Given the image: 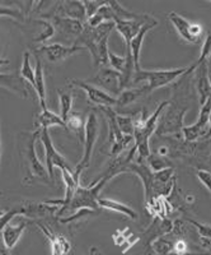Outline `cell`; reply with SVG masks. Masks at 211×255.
I'll return each mask as SVG.
<instances>
[{
    "instance_id": "28",
    "label": "cell",
    "mask_w": 211,
    "mask_h": 255,
    "mask_svg": "<svg viewBox=\"0 0 211 255\" xmlns=\"http://www.w3.org/2000/svg\"><path fill=\"white\" fill-rule=\"evenodd\" d=\"M210 56H211V31H209L205 41L203 42V46H201V52H200L199 59L196 60V63H194L191 67L188 68V69H190V72H192V70L196 69V67L197 65H200V64L208 63V60L210 59Z\"/></svg>"
},
{
    "instance_id": "41",
    "label": "cell",
    "mask_w": 211,
    "mask_h": 255,
    "mask_svg": "<svg viewBox=\"0 0 211 255\" xmlns=\"http://www.w3.org/2000/svg\"><path fill=\"white\" fill-rule=\"evenodd\" d=\"M209 77H210V83H211V76H209Z\"/></svg>"
},
{
    "instance_id": "27",
    "label": "cell",
    "mask_w": 211,
    "mask_h": 255,
    "mask_svg": "<svg viewBox=\"0 0 211 255\" xmlns=\"http://www.w3.org/2000/svg\"><path fill=\"white\" fill-rule=\"evenodd\" d=\"M84 127H85V122L80 114H70L67 120V128L71 129L76 135H79L80 139H84Z\"/></svg>"
},
{
    "instance_id": "9",
    "label": "cell",
    "mask_w": 211,
    "mask_h": 255,
    "mask_svg": "<svg viewBox=\"0 0 211 255\" xmlns=\"http://www.w3.org/2000/svg\"><path fill=\"white\" fill-rule=\"evenodd\" d=\"M72 86L81 88L85 92L88 100L92 104L98 105L99 108H112L115 105H117V99L115 96H111L110 93L104 92L101 88L96 87L94 84L88 83V82L79 81V79H72Z\"/></svg>"
},
{
    "instance_id": "19",
    "label": "cell",
    "mask_w": 211,
    "mask_h": 255,
    "mask_svg": "<svg viewBox=\"0 0 211 255\" xmlns=\"http://www.w3.org/2000/svg\"><path fill=\"white\" fill-rule=\"evenodd\" d=\"M27 227L26 221H22L18 225H12V222H9L5 227H4L1 236H3L4 244L6 245L9 250L13 249L18 244L19 239L23 235L24 230Z\"/></svg>"
},
{
    "instance_id": "39",
    "label": "cell",
    "mask_w": 211,
    "mask_h": 255,
    "mask_svg": "<svg viewBox=\"0 0 211 255\" xmlns=\"http://www.w3.org/2000/svg\"><path fill=\"white\" fill-rule=\"evenodd\" d=\"M3 215H4V211H3V209H0V217H1Z\"/></svg>"
},
{
    "instance_id": "12",
    "label": "cell",
    "mask_w": 211,
    "mask_h": 255,
    "mask_svg": "<svg viewBox=\"0 0 211 255\" xmlns=\"http://www.w3.org/2000/svg\"><path fill=\"white\" fill-rule=\"evenodd\" d=\"M83 50H85V47H83L81 45L65 46V45L61 44H51L44 45V46L40 49V51L44 52L51 63H59V61L65 60V59H68L69 56L74 55L75 52L83 51Z\"/></svg>"
},
{
    "instance_id": "40",
    "label": "cell",
    "mask_w": 211,
    "mask_h": 255,
    "mask_svg": "<svg viewBox=\"0 0 211 255\" xmlns=\"http://www.w3.org/2000/svg\"><path fill=\"white\" fill-rule=\"evenodd\" d=\"M0 157H1V140H0Z\"/></svg>"
},
{
    "instance_id": "4",
    "label": "cell",
    "mask_w": 211,
    "mask_h": 255,
    "mask_svg": "<svg viewBox=\"0 0 211 255\" xmlns=\"http://www.w3.org/2000/svg\"><path fill=\"white\" fill-rule=\"evenodd\" d=\"M188 72V68H178V69H163V70H144L140 69L134 73L133 82L140 83L144 82L147 87V92L162 88L164 86L171 84L185 73Z\"/></svg>"
},
{
    "instance_id": "18",
    "label": "cell",
    "mask_w": 211,
    "mask_h": 255,
    "mask_svg": "<svg viewBox=\"0 0 211 255\" xmlns=\"http://www.w3.org/2000/svg\"><path fill=\"white\" fill-rule=\"evenodd\" d=\"M52 19L55 22V28L58 27V29L63 33H67L70 36H79L83 33L84 31V23L80 20L76 19H70V18H64V17H58V15H52Z\"/></svg>"
},
{
    "instance_id": "8",
    "label": "cell",
    "mask_w": 211,
    "mask_h": 255,
    "mask_svg": "<svg viewBox=\"0 0 211 255\" xmlns=\"http://www.w3.org/2000/svg\"><path fill=\"white\" fill-rule=\"evenodd\" d=\"M96 87L101 88L104 92L110 93L111 96L120 95L122 92V82L121 73L116 72L111 67L99 68L98 73L93 79H90Z\"/></svg>"
},
{
    "instance_id": "13",
    "label": "cell",
    "mask_w": 211,
    "mask_h": 255,
    "mask_svg": "<svg viewBox=\"0 0 211 255\" xmlns=\"http://www.w3.org/2000/svg\"><path fill=\"white\" fill-rule=\"evenodd\" d=\"M158 19L154 18L153 15H150V18L142 24L141 28L139 29L138 32V35L133 38L130 44V51H131V55H133V60H134V65H135V72L141 69L140 67V51H141V47H142V42H144V37L146 36V33L150 31L151 28H154L155 26H158Z\"/></svg>"
},
{
    "instance_id": "23",
    "label": "cell",
    "mask_w": 211,
    "mask_h": 255,
    "mask_svg": "<svg viewBox=\"0 0 211 255\" xmlns=\"http://www.w3.org/2000/svg\"><path fill=\"white\" fill-rule=\"evenodd\" d=\"M115 12H113V9L111 8L110 3L107 1V3L104 4V5H102L101 8L87 20V24L89 27H93V28H94V27L99 26V24L108 23V22H115Z\"/></svg>"
},
{
    "instance_id": "6",
    "label": "cell",
    "mask_w": 211,
    "mask_h": 255,
    "mask_svg": "<svg viewBox=\"0 0 211 255\" xmlns=\"http://www.w3.org/2000/svg\"><path fill=\"white\" fill-rule=\"evenodd\" d=\"M40 140L44 144L45 149V159H46V168L49 172V177L54 176V167H58L61 170H68L70 172H74V168L69 165L67 159L59 153V151L52 143L51 136L49 134V129H42L40 131Z\"/></svg>"
},
{
    "instance_id": "37",
    "label": "cell",
    "mask_w": 211,
    "mask_h": 255,
    "mask_svg": "<svg viewBox=\"0 0 211 255\" xmlns=\"http://www.w3.org/2000/svg\"><path fill=\"white\" fill-rule=\"evenodd\" d=\"M89 255H102V254L99 253L98 249H96V248H92V249H90Z\"/></svg>"
},
{
    "instance_id": "3",
    "label": "cell",
    "mask_w": 211,
    "mask_h": 255,
    "mask_svg": "<svg viewBox=\"0 0 211 255\" xmlns=\"http://www.w3.org/2000/svg\"><path fill=\"white\" fill-rule=\"evenodd\" d=\"M169 101H163L156 108V110L149 116L147 119H142L141 122L135 123V131H134V139L136 143V153L139 154V158L146 159L150 156V148H149V139L153 135L158 127V119L163 113L165 106H168Z\"/></svg>"
},
{
    "instance_id": "21",
    "label": "cell",
    "mask_w": 211,
    "mask_h": 255,
    "mask_svg": "<svg viewBox=\"0 0 211 255\" xmlns=\"http://www.w3.org/2000/svg\"><path fill=\"white\" fill-rule=\"evenodd\" d=\"M35 79L36 86L35 90L37 92L38 102H40L41 110H47L46 106V87H45V73L42 68V63L38 58H36V68H35Z\"/></svg>"
},
{
    "instance_id": "15",
    "label": "cell",
    "mask_w": 211,
    "mask_h": 255,
    "mask_svg": "<svg viewBox=\"0 0 211 255\" xmlns=\"http://www.w3.org/2000/svg\"><path fill=\"white\" fill-rule=\"evenodd\" d=\"M56 10H58V13L55 15H58V17L87 22V14H85L83 1H64V3H60L56 6Z\"/></svg>"
},
{
    "instance_id": "14",
    "label": "cell",
    "mask_w": 211,
    "mask_h": 255,
    "mask_svg": "<svg viewBox=\"0 0 211 255\" xmlns=\"http://www.w3.org/2000/svg\"><path fill=\"white\" fill-rule=\"evenodd\" d=\"M37 227L44 232L47 240L51 245V255H68L70 250V243L63 235L54 234L49 227L44 226L42 223L37 222Z\"/></svg>"
},
{
    "instance_id": "34",
    "label": "cell",
    "mask_w": 211,
    "mask_h": 255,
    "mask_svg": "<svg viewBox=\"0 0 211 255\" xmlns=\"http://www.w3.org/2000/svg\"><path fill=\"white\" fill-rule=\"evenodd\" d=\"M196 175L197 179L201 181V184L208 189V191L211 194V172L208 170H197Z\"/></svg>"
},
{
    "instance_id": "31",
    "label": "cell",
    "mask_w": 211,
    "mask_h": 255,
    "mask_svg": "<svg viewBox=\"0 0 211 255\" xmlns=\"http://www.w3.org/2000/svg\"><path fill=\"white\" fill-rule=\"evenodd\" d=\"M37 22L41 24H44V26L46 27V29H45V31L42 32V33H41L37 38H36L35 42H46L49 38H51L52 36L55 35V31H56L55 26H54L51 22H49V20L40 19V20H37Z\"/></svg>"
},
{
    "instance_id": "22",
    "label": "cell",
    "mask_w": 211,
    "mask_h": 255,
    "mask_svg": "<svg viewBox=\"0 0 211 255\" xmlns=\"http://www.w3.org/2000/svg\"><path fill=\"white\" fill-rule=\"evenodd\" d=\"M36 127H37L36 130L41 131L42 129H49V128L51 127L67 128V124L64 123V120L61 119L60 115L52 113V111H50L49 109H47V110L41 111L40 115L37 116V119H36Z\"/></svg>"
},
{
    "instance_id": "25",
    "label": "cell",
    "mask_w": 211,
    "mask_h": 255,
    "mask_svg": "<svg viewBox=\"0 0 211 255\" xmlns=\"http://www.w3.org/2000/svg\"><path fill=\"white\" fill-rule=\"evenodd\" d=\"M20 78L23 79V81L28 82V83L35 88V69H33L32 64H31V54H29L28 51L24 52L23 63H22V68H20Z\"/></svg>"
},
{
    "instance_id": "35",
    "label": "cell",
    "mask_w": 211,
    "mask_h": 255,
    "mask_svg": "<svg viewBox=\"0 0 211 255\" xmlns=\"http://www.w3.org/2000/svg\"><path fill=\"white\" fill-rule=\"evenodd\" d=\"M190 222L194 225L195 227L197 229V231H199L200 236L204 239H211V226H209V225H205V223H201V222H197V221H194V220H190Z\"/></svg>"
},
{
    "instance_id": "7",
    "label": "cell",
    "mask_w": 211,
    "mask_h": 255,
    "mask_svg": "<svg viewBox=\"0 0 211 255\" xmlns=\"http://www.w3.org/2000/svg\"><path fill=\"white\" fill-rule=\"evenodd\" d=\"M37 134H40V131L36 130L32 135H29V139L24 143L23 149L20 151V156L23 158L24 165L27 167V171L31 177H40V179H47V168L46 166L42 165L40 159H38L37 153H36V147H35V140Z\"/></svg>"
},
{
    "instance_id": "5",
    "label": "cell",
    "mask_w": 211,
    "mask_h": 255,
    "mask_svg": "<svg viewBox=\"0 0 211 255\" xmlns=\"http://www.w3.org/2000/svg\"><path fill=\"white\" fill-rule=\"evenodd\" d=\"M99 133V123L97 119V115L94 113H90L85 122V127H84V152L83 157L76 165L75 170H74V176L76 180H80L81 172L89 166L90 159H92L93 151H94V145H96L97 138H98Z\"/></svg>"
},
{
    "instance_id": "1",
    "label": "cell",
    "mask_w": 211,
    "mask_h": 255,
    "mask_svg": "<svg viewBox=\"0 0 211 255\" xmlns=\"http://www.w3.org/2000/svg\"><path fill=\"white\" fill-rule=\"evenodd\" d=\"M115 29V23L99 24L97 27H89L84 24V31L76 40L75 45H80L90 52L93 58V64L97 68L107 67L108 64V37L111 32Z\"/></svg>"
},
{
    "instance_id": "36",
    "label": "cell",
    "mask_w": 211,
    "mask_h": 255,
    "mask_svg": "<svg viewBox=\"0 0 211 255\" xmlns=\"http://www.w3.org/2000/svg\"><path fill=\"white\" fill-rule=\"evenodd\" d=\"M0 255H10V254H9V249L6 248L5 244H4L3 236H1V232H0Z\"/></svg>"
},
{
    "instance_id": "11",
    "label": "cell",
    "mask_w": 211,
    "mask_h": 255,
    "mask_svg": "<svg viewBox=\"0 0 211 255\" xmlns=\"http://www.w3.org/2000/svg\"><path fill=\"white\" fill-rule=\"evenodd\" d=\"M195 76H196V91L197 97H199L200 106L211 99V83L210 74H209L208 63H203L197 65L195 69Z\"/></svg>"
},
{
    "instance_id": "17",
    "label": "cell",
    "mask_w": 211,
    "mask_h": 255,
    "mask_svg": "<svg viewBox=\"0 0 211 255\" xmlns=\"http://www.w3.org/2000/svg\"><path fill=\"white\" fill-rule=\"evenodd\" d=\"M0 87L17 93L24 99L28 96L27 95L28 92H27L26 83L23 82V79L20 78V76H15V74L0 73Z\"/></svg>"
},
{
    "instance_id": "20",
    "label": "cell",
    "mask_w": 211,
    "mask_h": 255,
    "mask_svg": "<svg viewBox=\"0 0 211 255\" xmlns=\"http://www.w3.org/2000/svg\"><path fill=\"white\" fill-rule=\"evenodd\" d=\"M97 203H98V207H102V208L117 212V213H120V215L126 216V217L131 218V220H138V213H136V211H134L131 207L126 206V204L121 203V202L110 199V198L99 197L98 200H97Z\"/></svg>"
},
{
    "instance_id": "30",
    "label": "cell",
    "mask_w": 211,
    "mask_h": 255,
    "mask_svg": "<svg viewBox=\"0 0 211 255\" xmlns=\"http://www.w3.org/2000/svg\"><path fill=\"white\" fill-rule=\"evenodd\" d=\"M146 161H147V163H149V167H150V170H151V171H154V172L162 171V170H164V168L172 167V166L169 165V162H168V161H165L163 157L158 156V154H151L150 153V156L147 157Z\"/></svg>"
},
{
    "instance_id": "16",
    "label": "cell",
    "mask_w": 211,
    "mask_h": 255,
    "mask_svg": "<svg viewBox=\"0 0 211 255\" xmlns=\"http://www.w3.org/2000/svg\"><path fill=\"white\" fill-rule=\"evenodd\" d=\"M168 19L171 20V23L173 24V27L176 28L177 33L179 35V37L183 38L186 42L188 44H197V41L192 37L191 35V24L186 18H183L182 15L178 14L177 12H171L168 14Z\"/></svg>"
},
{
    "instance_id": "29",
    "label": "cell",
    "mask_w": 211,
    "mask_h": 255,
    "mask_svg": "<svg viewBox=\"0 0 211 255\" xmlns=\"http://www.w3.org/2000/svg\"><path fill=\"white\" fill-rule=\"evenodd\" d=\"M116 122L119 125L120 130L124 135H131L134 136V131H135V123L131 119L130 116H122V115H116Z\"/></svg>"
},
{
    "instance_id": "10",
    "label": "cell",
    "mask_w": 211,
    "mask_h": 255,
    "mask_svg": "<svg viewBox=\"0 0 211 255\" xmlns=\"http://www.w3.org/2000/svg\"><path fill=\"white\" fill-rule=\"evenodd\" d=\"M149 18H150V14H139L135 19H116L115 22H113V23H115V29H117V32L122 36L125 44H126V54H131V41H133V38L138 35L139 29L141 28L142 24H144Z\"/></svg>"
},
{
    "instance_id": "38",
    "label": "cell",
    "mask_w": 211,
    "mask_h": 255,
    "mask_svg": "<svg viewBox=\"0 0 211 255\" xmlns=\"http://www.w3.org/2000/svg\"><path fill=\"white\" fill-rule=\"evenodd\" d=\"M6 64H9V60H6V59H0V67L1 65H6Z\"/></svg>"
},
{
    "instance_id": "33",
    "label": "cell",
    "mask_w": 211,
    "mask_h": 255,
    "mask_svg": "<svg viewBox=\"0 0 211 255\" xmlns=\"http://www.w3.org/2000/svg\"><path fill=\"white\" fill-rule=\"evenodd\" d=\"M106 3L107 1H83L84 8H85V14H87V20Z\"/></svg>"
},
{
    "instance_id": "2",
    "label": "cell",
    "mask_w": 211,
    "mask_h": 255,
    "mask_svg": "<svg viewBox=\"0 0 211 255\" xmlns=\"http://www.w3.org/2000/svg\"><path fill=\"white\" fill-rule=\"evenodd\" d=\"M108 180H111L110 176H103L99 181L96 184H93L90 186H81L79 185L76 189L75 194L71 198L69 204L65 207H61L59 215H63L69 209L71 212H78L80 209H90V211H96L98 208V203L97 200L99 198V193L103 189V186L108 183Z\"/></svg>"
},
{
    "instance_id": "24",
    "label": "cell",
    "mask_w": 211,
    "mask_h": 255,
    "mask_svg": "<svg viewBox=\"0 0 211 255\" xmlns=\"http://www.w3.org/2000/svg\"><path fill=\"white\" fill-rule=\"evenodd\" d=\"M147 87L146 84H142L138 88H130V90H124L117 97V105L116 106H128V105L133 104L135 100H138L141 96L147 95Z\"/></svg>"
},
{
    "instance_id": "32",
    "label": "cell",
    "mask_w": 211,
    "mask_h": 255,
    "mask_svg": "<svg viewBox=\"0 0 211 255\" xmlns=\"http://www.w3.org/2000/svg\"><path fill=\"white\" fill-rule=\"evenodd\" d=\"M0 17H10L14 18V19H20L23 20L24 17L22 14L19 9L17 8H10V6H4L0 5Z\"/></svg>"
},
{
    "instance_id": "26",
    "label": "cell",
    "mask_w": 211,
    "mask_h": 255,
    "mask_svg": "<svg viewBox=\"0 0 211 255\" xmlns=\"http://www.w3.org/2000/svg\"><path fill=\"white\" fill-rule=\"evenodd\" d=\"M59 100H60V118L64 120L67 124V120L70 115V111L72 109V102L74 97L71 93H67L64 91H59Z\"/></svg>"
}]
</instances>
